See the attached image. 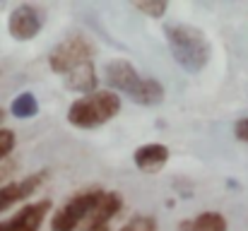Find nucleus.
Here are the masks:
<instances>
[{
  "instance_id": "obj_1",
  "label": "nucleus",
  "mask_w": 248,
  "mask_h": 231,
  "mask_svg": "<svg viewBox=\"0 0 248 231\" xmlns=\"http://www.w3.org/2000/svg\"><path fill=\"white\" fill-rule=\"evenodd\" d=\"M164 34L173 61L186 73L198 75L207 68V63L212 58V46H210V39L205 36L202 29L183 24V22H173V24L164 27Z\"/></svg>"
},
{
  "instance_id": "obj_2",
  "label": "nucleus",
  "mask_w": 248,
  "mask_h": 231,
  "mask_svg": "<svg viewBox=\"0 0 248 231\" xmlns=\"http://www.w3.org/2000/svg\"><path fill=\"white\" fill-rule=\"evenodd\" d=\"M104 82L116 94H125L140 106H157L164 101V87L152 77H140V73L123 58L108 61L104 65Z\"/></svg>"
},
{
  "instance_id": "obj_3",
  "label": "nucleus",
  "mask_w": 248,
  "mask_h": 231,
  "mask_svg": "<svg viewBox=\"0 0 248 231\" xmlns=\"http://www.w3.org/2000/svg\"><path fill=\"white\" fill-rule=\"evenodd\" d=\"M121 111V96L111 89H96L94 94H87L73 101L68 108V123L82 130H92L99 125H106L116 113Z\"/></svg>"
},
{
  "instance_id": "obj_4",
  "label": "nucleus",
  "mask_w": 248,
  "mask_h": 231,
  "mask_svg": "<svg viewBox=\"0 0 248 231\" xmlns=\"http://www.w3.org/2000/svg\"><path fill=\"white\" fill-rule=\"evenodd\" d=\"M87 63H94V46L84 34H70L65 36L51 53H48V68L56 75L65 77L73 70L82 68Z\"/></svg>"
},
{
  "instance_id": "obj_5",
  "label": "nucleus",
  "mask_w": 248,
  "mask_h": 231,
  "mask_svg": "<svg viewBox=\"0 0 248 231\" xmlns=\"http://www.w3.org/2000/svg\"><path fill=\"white\" fill-rule=\"evenodd\" d=\"M106 190L101 188H84L80 193H75L53 217H51V231H75L80 224H87V219L92 217V212L96 210L101 195Z\"/></svg>"
},
{
  "instance_id": "obj_6",
  "label": "nucleus",
  "mask_w": 248,
  "mask_h": 231,
  "mask_svg": "<svg viewBox=\"0 0 248 231\" xmlns=\"http://www.w3.org/2000/svg\"><path fill=\"white\" fill-rule=\"evenodd\" d=\"M44 10L36 5H17L7 17V31L17 41H31L44 27Z\"/></svg>"
},
{
  "instance_id": "obj_7",
  "label": "nucleus",
  "mask_w": 248,
  "mask_h": 231,
  "mask_svg": "<svg viewBox=\"0 0 248 231\" xmlns=\"http://www.w3.org/2000/svg\"><path fill=\"white\" fill-rule=\"evenodd\" d=\"M46 176H48V171H36V173H29L24 178H17V181L0 185V215L5 210H10L12 205L27 200L29 195H34L39 190V185L46 181Z\"/></svg>"
},
{
  "instance_id": "obj_8",
  "label": "nucleus",
  "mask_w": 248,
  "mask_h": 231,
  "mask_svg": "<svg viewBox=\"0 0 248 231\" xmlns=\"http://www.w3.org/2000/svg\"><path fill=\"white\" fill-rule=\"evenodd\" d=\"M51 200L44 198V200H36V202H29L24 205L17 215H12L7 222H10V231H39L44 217L51 212Z\"/></svg>"
},
{
  "instance_id": "obj_9",
  "label": "nucleus",
  "mask_w": 248,
  "mask_h": 231,
  "mask_svg": "<svg viewBox=\"0 0 248 231\" xmlns=\"http://www.w3.org/2000/svg\"><path fill=\"white\" fill-rule=\"evenodd\" d=\"M133 161L140 171L145 173H157L162 171L169 161V147L159 145V142H150V145H142L133 152Z\"/></svg>"
},
{
  "instance_id": "obj_10",
  "label": "nucleus",
  "mask_w": 248,
  "mask_h": 231,
  "mask_svg": "<svg viewBox=\"0 0 248 231\" xmlns=\"http://www.w3.org/2000/svg\"><path fill=\"white\" fill-rule=\"evenodd\" d=\"M123 207V195L118 190H106L96 205V210L92 212V217L87 219V229H96V227H108V222L121 212Z\"/></svg>"
},
{
  "instance_id": "obj_11",
  "label": "nucleus",
  "mask_w": 248,
  "mask_h": 231,
  "mask_svg": "<svg viewBox=\"0 0 248 231\" xmlns=\"http://www.w3.org/2000/svg\"><path fill=\"white\" fill-rule=\"evenodd\" d=\"M96 82H99V75H96L94 63H87V65H82V68H78V70H73L70 75L63 77L65 89L78 92L80 96L94 94V92H96Z\"/></svg>"
},
{
  "instance_id": "obj_12",
  "label": "nucleus",
  "mask_w": 248,
  "mask_h": 231,
  "mask_svg": "<svg viewBox=\"0 0 248 231\" xmlns=\"http://www.w3.org/2000/svg\"><path fill=\"white\" fill-rule=\"evenodd\" d=\"M178 231H227V219L219 212H202L193 219H183Z\"/></svg>"
},
{
  "instance_id": "obj_13",
  "label": "nucleus",
  "mask_w": 248,
  "mask_h": 231,
  "mask_svg": "<svg viewBox=\"0 0 248 231\" xmlns=\"http://www.w3.org/2000/svg\"><path fill=\"white\" fill-rule=\"evenodd\" d=\"M10 111H12L15 118L27 121V118H34V116L39 113V101H36V96H34L31 92H22V94H17V96L12 99Z\"/></svg>"
},
{
  "instance_id": "obj_14",
  "label": "nucleus",
  "mask_w": 248,
  "mask_h": 231,
  "mask_svg": "<svg viewBox=\"0 0 248 231\" xmlns=\"http://www.w3.org/2000/svg\"><path fill=\"white\" fill-rule=\"evenodd\" d=\"M121 231H157V219L150 215H138L130 222H125Z\"/></svg>"
},
{
  "instance_id": "obj_15",
  "label": "nucleus",
  "mask_w": 248,
  "mask_h": 231,
  "mask_svg": "<svg viewBox=\"0 0 248 231\" xmlns=\"http://www.w3.org/2000/svg\"><path fill=\"white\" fill-rule=\"evenodd\" d=\"M135 10H140L142 15H147L152 19H159V17L166 15L169 5L166 2H157V0H145V2H135Z\"/></svg>"
},
{
  "instance_id": "obj_16",
  "label": "nucleus",
  "mask_w": 248,
  "mask_h": 231,
  "mask_svg": "<svg viewBox=\"0 0 248 231\" xmlns=\"http://www.w3.org/2000/svg\"><path fill=\"white\" fill-rule=\"evenodd\" d=\"M12 150H15V133L7 130V128H2L0 130V161L7 159Z\"/></svg>"
},
{
  "instance_id": "obj_17",
  "label": "nucleus",
  "mask_w": 248,
  "mask_h": 231,
  "mask_svg": "<svg viewBox=\"0 0 248 231\" xmlns=\"http://www.w3.org/2000/svg\"><path fill=\"white\" fill-rule=\"evenodd\" d=\"M234 135H236V140H241V142H248V118H241V121H236V125H234Z\"/></svg>"
},
{
  "instance_id": "obj_18",
  "label": "nucleus",
  "mask_w": 248,
  "mask_h": 231,
  "mask_svg": "<svg viewBox=\"0 0 248 231\" xmlns=\"http://www.w3.org/2000/svg\"><path fill=\"white\" fill-rule=\"evenodd\" d=\"M12 171H15V161H12L10 156H7V159H2V161H0V181H5Z\"/></svg>"
},
{
  "instance_id": "obj_19",
  "label": "nucleus",
  "mask_w": 248,
  "mask_h": 231,
  "mask_svg": "<svg viewBox=\"0 0 248 231\" xmlns=\"http://www.w3.org/2000/svg\"><path fill=\"white\" fill-rule=\"evenodd\" d=\"M0 231H10V222H0Z\"/></svg>"
},
{
  "instance_id": "obj_20",
  "label": "nucleus",
  "mask_w": 248,
  "mask_h": 231,
  "mask_svg": "<svg viewBox=\"0 0 248 231\" xmlns=\"http://www.w3.org/2000/svg\"><path fill=\"white\" fill-rule=\"evenodd\" d=\"M87 231H108V227H96V229H87Z\"/></svg>"
},
{
  "instance_id": "obj_21",
  "label": "nucleus",
  "mask_w": 248,
  "mask_h": 231,
  "mask_svg": "<svg viewBox=\"0 0 248 231\" xmlns=\"http://www.w3.org/2000/svg\"><path fill=\"white\" fill-rule=\"evenodd\" d=\"M2 118H5V111H2V108H0V121H2Z\"/></svg>"
}]
</instances>
